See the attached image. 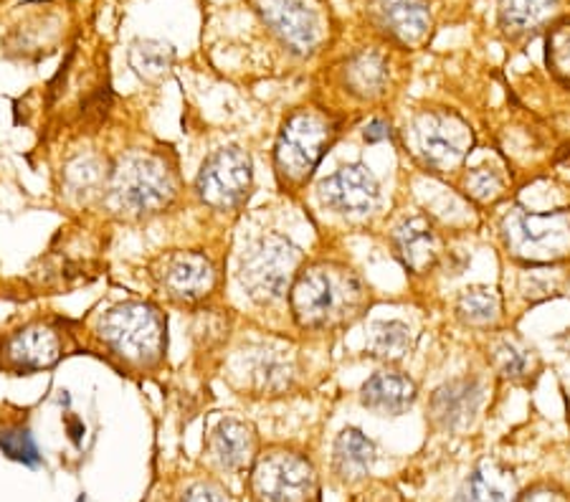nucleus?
<instances>
[{
  "instance_id": "obj_14",
  "label": "nucleus",
  "mask_w": 570,
  "mask_h": 502,
  "mask_svg": "<svg viewBox=\"0 0 570 502\" xmlns=\"http://www.w3.org/2000/svg\"><path fill=\"white\" fill-rule=\"evenodd\" d=\"M482 406V386L474 378H454L431 396V422L444 432H462L474 422Z\"/></svg>"
},
{
  "instance_id": "obj_12",
  "label": "nucleus",
  "mask_w": 570,
  "mask_h": 502,
  "mask_svg": "<svg viewBox=\"0 0 570 502\" xmlns=\"http://www.w3.org/2000/svg\"><path fill=\"white\" fill-rule=\"evenodd\" d=\"M320 200L330 211L343 216H365L379 206V180L363 163L340 168L333 176L320 183Z\"/></svg>"
},
{
  "instance_id": "obj_32",
  "label": "nucleus",
  "mask_w": 570,
  "mask_h": 502,
  "mask_svg": "<svg viewBox=\"0 0 570 502\" xmlns=\"http://www.w3.org/2000/svg\"><path fill=\"white\" fill-rule=\"evenodd\" d=\"M393 132H391V125L383 122V120H375L365 127V142H381V140H389Z\"/></svg>"
},
{
  "instance_id": "obj_29",
  "label": "nucleus",
  "mask_w": 570,
  "mask_h": 502,
  "mask_svg": "<svg viewBox=\"0 0 570 502\" xmlns=\"http://www.w3.org/2000/svg\"><path fill=\"white\" fill-rule=\"evenodd\" d=\"M466 194L480 204H494L502 196V178L492 168H474L466 176Z\"/></svg>"
},
{
  "instance_id": "obj_5",
  "label": "nucleus",
  "mask_w": 570,
  "mask_h": 502,
  "mask_svg": "<svg viewBox=\"0 0 570 502\" xmlns=\"http://www.w3.org/2000/svg\"><path fill=\"white\" fill-rule=\"evenodd\" d=\"M335 125L315 109H297L282 125L274 145V166L284 183H305L335 140Z\"/></svg>"
},
{
  "instance_id": "obj_6",
  "label": "nucleus",
  "mask_w": 570,
  "mask_h": 502,
  "mask_svg": "<svg viewBox=\"0 0 570 502\" xmlns=\"http://www.w3.org/2000/svg\"><path fill=\"white\" fill-rule=\"evenodd\" d=\"M502 239L514 259L550 264L570 254V211H512L502 222Z\"/></svg>"
},
{
  "instance_id": "obj_2",
  "label": "nucleus",
  "mask_w": 570,
  "mask_h": 502,
  "mask_svg": "<svg viewBox=\"0 0 570 502\" xmlns=\"http://www.w3.org/2000/svg\"><path fill=\"white\" fill-rule=\"evenodd\" d=\"M97 341L122 368L150 371L163 361L168 323L150 303H122L99 317Z\"/></svg>"
},
{
  "instance_id": "obj_1",
  "label": "nucleus",
  "mask_w": 570,
  "mask_h": 502,
  "mask_svg": "<svg viewBox=\"0 0 570 502\" xmlns=\"http://www.w3.org/2000/svg\"><path fill=\"white\" fill-rule=\"evenodd\" d=\"M367 289L357 274L337 262H312L289 287V307L299 327L325 331L351 323L365 307Z\"/></svg>"
},
{
  "instance_id": "obj_19",
  "label": "nucleus",
  "mask_w": 570,
  "mask_h": 502,
  "mask_svg": "<svg viewBox=\"0 0 570 502\" xmlns=\"http://www.w3.org/2000/svg\"><path fill=\"white\" fill-rule=\"evenodd\" d=\"M333 464L335 474L343 482L363 480L365 474H371L375 464V444L357 429H345L335 442Z\"/></svg>"
},
{
  "instance_id": "obj_10",
  "label": "nucleus",
  "mask_w": 570,
  "mask_h": 502,
  "mask_svg": "<svg viewBox=\"0 0 570 502\" xmlns=\"http://www.w3.org/2000/svg\"><path fill=\"white\" fill-rule=\"evenodd\" d=\"M252 488L259 502H309L315 495V470L299 454L269 452L256 462Z\"/></svg>"
},
{
  "instance_id": "obj_17",
  "label": "nucleus",
  "mask_w": 570,
  "mask_h": 502,
  "mask_svg": "<svg viewBox=\"0 0 570 502\" xmlns=\"http://www.w3.org/2000/svg\"><path fill=\"white\" fill-rule=\"evenodd\" d=\"M416 383L395 371L373 373L361 388V404L381 416H399L416 401Z\"/></svg>"
},
{
  "instance_id": "obj_23",
  "label": "nucleus",
  "mask_w": 570,
  "mask_h": 502,
  "mask_svg": "<svg viewBox=\"0 0 570 502\" xmlns=\"http://www.w3.org/2000/svg\"><path fill=\"white\" fill-rule=\"evenodd\" d=\"M532 361H535V353H532L530 345H525L520 337L514 335H500L498 341L492 343V363L494 368L500 371V376L510 381H522L530 376Z\"/></svg>"
},
{
  "instance_id": "obj_16",
  "label": "nucleus",
  "mask_w": 570,
  "mask_h": 502,
  "mask_svg": "<svg viewBox=\"0 0 570 502\" xmlns=\"http://www.w3.org/2000/svg\"><path fill=\"white\" fill-rule=\"evenodd\" d=\"M367 11L379 29L401 43H419L431 29V13L424 0H367Z\"/></svg>"
},
{
  "instance_id": "obj_7",
  "label": "nucleus",
  "mask_w": 570,
  "mask_h": 502,
  "mask_svg": "<svg viewBox=\"0 0 570 502\" xmlns=\"http://www.w3.org/2000/svg\"><path fill=\"white\" fill-rule=\"evenodd\" d=\"M254 188V166L242 148H220L204 163L196 178V194L216 211L244 206Z\"/></svg>"
},
{
  "instance_id": "obj_4",
  "label": "nucleus",
  "mask_w": 570,
  "mask_h": 502,
  "mask_svg": "<svg viewBox=\"0 0 570 502\" xmlns=\"http://www.w3.org/2000/svg\"><path fill=\"white\" fill-rule=\"evenodd\" d=\"M299 269L302 252L297 246L279 234H266L246 249L238 267V282L254 303L272 305L289 292Z\"/></svg>"
},
{
  "instance_id": "obj_20",
  "label": "nucleus",
  "mask_w": 570,
  "mask_h": 502,
  "mask_svg": "<svg viewBox=\"0 0 570 502\" xmlns=\"http://www.w3.org/2000/svg\"><path fill=\"white\" fill-rule=\"evenodd\" d=\"M452 502H514V478L500 464L484 462Z\"/></svg>"
},
{
  "instance_id": "obj_28",
  "label": "nucleus",
  "mask_w": 570,
  "mask_h": 502,
  "mask_svg": "<svg viewBox=\"0 0 570 502\" xmlns=\"http://www.w3.org/2000/svg\"><path fill=\"white\" fill-rule=\"evenodd\" d=\"M69 190L77 196H89L102 186V173H99V163L91 158L73 160L67 170Z\"/></svg>"
},
{
  "instance_id": "obj_24",
  "label": "nucleus",
  "mask_w": 570,
  "mask_h": 502,
  "mask_svg": "<svg viewBox=\"0 0 570 502\" xmlns=\"http://www.w3.org/2000/svg\"><path fill=\"white\" fill-rule=\"evenodd\" d=\"M456 315L472 327H490L500 317V297L490 287H469L456 299Z\"/></svg>"
},
{
  "instance_id": "obj_25",
  "label": "nucleus",
  "mask_w": 570,
  "mask_h": 502,
  "mask_svg": "<svg viewBox=\"0 0 570 502\" xmlns=\"http://www.w3.org/2000/svg\"><path fill=\"white\" fill-rule=\"evenodd\" d=\"M385 77H389L385 63L379 57H373V53L355 57L351 61V67H347V81H351L355 95H363V97H373L379 95V91H383Z\"/></svg>"
},
{
  "instance_id": "obj_8",
  "label": "nucleus",
  "mask_w": 570,
  "mask_h": 502,
  "mask_svg": "<svg viewBox=\"0 0 570 502\" xmlns=\"http://www.w3.org/2000/svg\"><path fill=\"white\" fill-rule=\"evenodd\" d=\"M472 145L469 127L452 112H424L411 125V148L426 168L454 170Z\"/></svg>"
},
{
  "instance_id": "obj_30",
  "label": "nucleus",
  "mask_w": 570,
  "mask_h": 502,
  "mask_svg": "<svg viewBox=\"0 0 570 502\" xmlns=\"http://www.w3.org/2000/svg\"><path fill=\"white\" fill-rule=\"evenodd\" d=\"M183 502H228L224 490L210 485V482H198V485H193L186 495H183Z\"/></svg>"
},
{
  "instance_id": "obj_31",
  "label": "nucleus",
  "mask_w": 570,
  "mask_h": 502,
  "mask_svg": "<svg viewBox=\"0 0 570 502\" xmlns=\"http://www.w3.org/2000/svg\"><path fill=\"white\" fill-rule=\"evenodd\" d=\"M518 502H570L566 492H560L556 488H532L525 495H520Z\"/></svg>"
},
{
  "instance_id": "obj_13",
  "label": "nucleus",
  "mask_w": 570,
  "mask_h": 502,
  "mask_svg": "<svg viewBox=\"0 0 570 502\" xmlns=\"http://www.w3.org/2000/svg\"><path fill=\"white\" fill-rule=\"evenodd\" d=\"M259 11L269 29L294 53H312L320 43V18L305 0H259Z\"/></svg>"
},
{
  "instance_id": "obj_15",
  "label": "nucleus",
  "mask_w": 570,
  "mask_h": 502,
  "mask_svg": "<svg viewBox=\"0 0 570 502\" xmlns=\"http://www.w3.org/2000/svg\"><path fill=\"white\" fill-rule=\"evenodd\" d=\"M393 252L403 267L413 274H426L434 269L441 254L436 228L424 216H411L393 228Z\"/></svg>"
},
{
  "instance_id": "obj_22",
  "label": "nucleus",
  "mask_w": 570,
  "mask_h": 502,
  "mask_svg": "<svg viewBox=\"0 0 570 502\" xmlns=\"http://www.w3.org/2000/svg\"><path fill=\"white\" fill-rule=\"evenodd\" d=\"M411 351V327L401 319H383L371 327L367 353L381 361H401Z\"/></svg>"
},
{
  "instance_id": "obj_27",
  "label": "nucleus",
  "mask_w": 570,
  "mask_h": 502,
  "mask_svg": "<svg viewBox=\"0 0 570 502\" xmlns=\"http://www.w3.org/2000/svg\"><path fill=\"white\" fill-rule=\"evenodd\" d=\"M548 69L560 85L570 89V21L558 23L546 41Z\"/></svg>"
},
{
  "instance_id": "obj_11",
  "label": "nucleus",
  "mask_w": 570,
  "mask_h": 502,
  "mask_svg": "<svg viewBox=\"0 0 570 502\" xmlns=\"http://www.w3.org/2000/svg\"><path fill=\"white\" fill-rule=\"evenodd\" d=\"M158 287L178 305H196L216 289L218 272L200 252H168L153 264Z\"/></svg>"
},
{
  "instance_id": "obj_3",
  "label": "nucleus",
  "mask_w": 570,
  "mask_h": 502,
  "mask_svg": "<svg viewBox=\"0 0 570 502\" xmlns=\"http://www.w3.org/2000/svg\"><path fill=\"white\" fill-rule=\"evenodd\" d=\"M107 200L115 211L145 218L160 214L176 198V173L163 155L130 152L119 158L107 178Z\"/></svg>"
},
{
  "instance_id": "obj_21",
  "label": "nucleus",
  "mask_w": 570,
  "mask_h": 502,
  "mask_svg": "<svg viewBox=\"0 0 570 502\" xmlns=\"http://www.w3.org/2000/svg\"><path fill=\"white\" fill-rule=\"evenodd\" d=\"M558 0H502L500 21L510 33H528L556 13Z\"/></svg>"
},
{
  "instance_id": "obj_9",
  "label": "nucleus",
  "mask_w": 570,
  "mask_h": 502,
  "mask_svg": "<svg viewBox=\"0 0 570 502\" xmlns=\"http://www.w3.org/2000/svg\"><path fill=\"white\" fill-rule=\"evenodd\" d=\"M69 335L59 319H36L6 337L3 365L13 373H36L53 368L67 355Z\"/></svg>"
},
{
  "instance_id": "obj_26",
  "label": "nucleus",
  "mask_w": 570,
  "mask_h": 502,
  "mask_svg": "<svg viewBox=\"0 0 570 502\" xmlns=\"http://www.w3.org/2000/svg\"><path fill=\"white\" fill-rule=\"evenodd\" d=\"M0 452H3L8 460L26 464V467H39L41 464L39 444H36L31 429L23 424L8 426L0 432Z\"/></svg>"
},
{
  "instance_id": "obj_18",
  "label": "nucleus",
  "mask_w": 570,
  "mask_h": 502,
  "mask_svg": "<svg viewBox=\"0 0 570 502\" xmlns=\"http://www.w3.org/2000/svg\"><path fill=\"white\" fill-rule=\"evenodd\" d=\"M210 456L220 470H242L254 460V429L238 419H224L210 434Z\"/></svg>"
}]
</instances>
